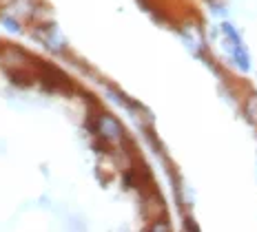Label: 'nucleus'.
<instances>
[{"instance_id": "4", "label": "nucleus", "mask_w": 257, "mask_h": 232, "mask_svg": "<svg viewBox=\"0 0 257 232\" xmlns=\"http://www.w3.org/2000/svg\"><path fill=\"white\" fill-rule=\"evenodd\" d=\"M36 36L45 42L47 49H51L56 53H62L67 49V42H64V38H62L60 31H58L56 25H40L38 29H36Z\"/></svg>"}, {"instance_id": "2", "label": "nucleus", "mask_w": 257, "mask_h": 232, "mask_svg": "<svg viewBox=\"0 0 257 232\" xmlns=\"http://www.w3.org/2000/svg\"><path fill=\"white\" fill-rule=\"evenodd\" d=\"M93 133L102 139L104 144H122L126 139L124 135V128L122 124L117 122V117H113L111 113H100L93 122Z\"/></svg>"}, {"instance_id": "6", "label": "nucleus", "mask_w": 257, "mask_h": 232, "mask_svg": "<svg viewBox=\"0 0 257 232\" xmlns=\"http://www.w3.org/2000/svg\"><path fill=\"white\" fill-rule=\"evenodd\" d=\"M5 25H7V29H9V31H20V25L16 23L14 18H7V16H5Z\"/></svg>"}, {"instance_id": "3", "label": "nucleus", "mask_w": 257, "mask_h": 232, "mask_svg": "<svg viewBox=\"0 0 257 232\" xmlns=\"http://www.w3.org/2000/svg\"><path fill=\"white\" fill-rule=\"evenodd\" d=\"M180 36L184 40V45L189 47L191 53H195L197 58H206V40H204V34L197 25L193 23H184L180 27Z\"/></svg>"}, {"instance_id": "7", "label": "nucleus", "mask_w": 257, "mask_h": 232, "mask_svg": "<svg viewBox=\"0 0 257 232\" xmlns=\"http://www.w3.org/2000/svg\"><path fill=\"white\" fill-rule=\"evenodd\" d=\"M184 228H186V230H197V225L191 221V217H186V219H184Z\"/></svg>"}, {"instance_id": "1", "label": "nucleus", "mask_w": 257, "mask_h": 232, "mask_svg": "<svg viewBox=\"0 0 257 232\" xmlns=\"http://www.w3.org/2000/svg\"><path fill=\"white\" fill-rule=\"evenodd\" d=\"M219 29H222V47H224V51L228 53V58L233 60V64L244 73L250 71V56H248V51H246L239 31L235 29L231 23H222Z\"/></svg>"}, {"instance_id": "5", "label": "nucleus", "mask_w": 257, "mask_h": 232, "mask_svg": "<svg viewBox=\"0 0 257 232\" xmlns=\"http://www.w3.org/2000/svg\"><path fill=\"white\" fill-rule=\"evenodd\" d=\"M244 113L246 120L257 126V93H248V98L244 102Z\"/></svg>"}]
</instances>
